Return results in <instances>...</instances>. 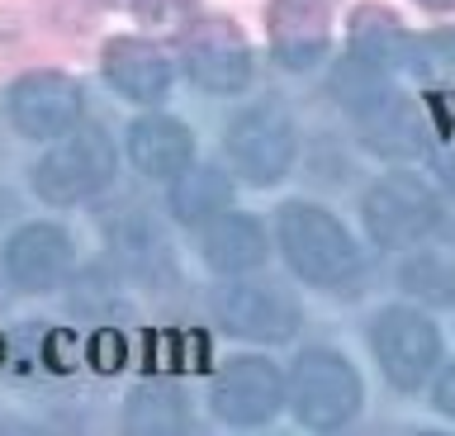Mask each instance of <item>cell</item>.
Segmentation results:
<instances>
[{"label": "cell", "instance_id": "11", "mask_svg": "<svg viewBox=\"0 0 455 436\" xmlns=\"http://www.w3.org/2000/svg\"><path fill=\"white\" fill-rule=\"evenodd\" d=\"M355 119H361L365 147L379 152V157H389V162H412L427 152V143H432V129H427L418 100H408V95L389 91L379 105H370L365 115H355Z\"/></svg>", "mask_w": 455, "mask_h": 436}, {"label": "cell", "instance_id": "3", "mask_svg": "<svg viewBox=\"0 0 455 436\" xmlns=\"http://www.w3.org/2000/svg\"><path fill=\"white\" fill-rule=\"evenodd\" d=\"M361 375L347 356L327 346H308L304 356L294 361L290 370V403H294V417L304 427H318V432H332V427H347V422L361 413Z\"/></svg>", "mask_w": 455, "mask_h": 436}, {"label": "cell", "instance_id": "19", "mask_svg": "<svg viewBox=\"0 0 455 436\" xmlns=\"http://www.w3.org/2000/svg\"><path fill=\"white\" fill-rule=\"evenodd\" d=\"M403 285L422 299H436V304H451L455 299V271L436 257H418L403 266Z\"/></svg>", "mask_w": 455, "mask_h": 436}, {"label": "cell", "instance_id": "1", "mask_svg": "<svg viewBox=\"0 0 455 436\" xmlns=\"http://www.w3.org/2000/svg\"><path fill=\"white\" fill-rule=\"evenodd\" d=\"M275 237H280V251H284V261H290V271L304 280V285L351 294L355 275H361V251H355L351 233L341 228L327 209L290 200L275 218Z\"/></svg>", "mask_w": 455, "mask_h": 436}, {"label": "cell", "instance_id": "18", "mask_svg": "<svg viewBox=\"0 0 455 436\" xmlns=\"http://www.w3.org/2000/svg\"><path fill=\"white\" fill-rule=\"evenodd\" d=\"M332 95L351 115H365L370 105H379L389 95V67H379L375 58L351 48L347 62H337V76H332Z\"/></svg>", "mask_w": 455, "mask_h": 436}, {"label": "cell", "instance_id": "2", "mask_svg": "<svg viewBox=\"0 0 455 436\" xmlns=\"http://www.w3.org/2000/svg\"><path fill=\"white\" fill-rule=\"evenodd\" d=\"M223 152L242 180L275 186V180L290 176V166L299 157V123L280 100H256L228 119Z\"/></svg>", "mask_w": 455, "mask_h": 436}, {"label": "cell", "instance_id": "16", "mask_svg": "<svg viewBox=\"0 0 455 436\" xmlns=\"http://www.w3.org/2000/svg\"><path fill=\"white\" fill-rule=\"evenodd\" d=\"M128 427L138 432H185L190 427V408L185 393L171 379H148L128 393Z\"/></svg>", "mask_w": 455, "mask_h": 436}, {"label": "cell", "instance_id": "9", "mask_svg": "<svg viewBox=\"0 0 455 436\" xmlns=\"http://www.w3.org/2000/svg\"><path fill=\"white\" fill-rule=\"evenodd\" d=\"M71 261H76L71 257V237L57 223H28L0 251V266H5L10 285L28 289V294L57 289L71 275Z\"/></svg>", "mask_w": 455, "mask_h": 436}, {"label": "cell", "instance_id": "20", "mask_svg": "<svg viewBox=\"0 0 455 436\" xmlns=\"http://www.w3.org/2000/svg\"><path fill=\"white\" fill-rule=\"evenodd\" d=\"M432 403H436V408H441V413H446V417H455V365H446V370L436 375Z\"/></svg>", "mask_w": 455, "mask_h": 436}, {"label": "cell", "instance_id": "10", "mask_svg": "<svg viewBox=\"0 0 455 436\" xmlns=\"http://www.w3.org/2000/svg\"><path fill=\"white\" fill-rule=\"evenodd\" d=\"M213 313L228 332L251 342H290L299 332V304L270 285H228L213 299Z\"/></svg>", "mask_w": 455, "mask_h": 436}, {"label": "cell", "instance_id": "7", "mask_svg": "<svg viewBox=\"0 0 455 436\" xmlns=\"http://www.w3.org/2000/svg\"><path fill=\"white\" fill-rule=\"evenodd\" d=\"M284 393H290V379H284L266 356H242V361H228L219 375H213V389H209V403L213 413L233 427H261L280 413Z\"/></svg>", "mask_w": 455, "mask_h": 436}, {"label": "cell", "instance_id": "17", "mask_svg": "<svg viewBox=\"0 0 455 436\" xmlns=\"http://www.w3.org/2000/svg\"><path fill=\"white\" fill-rule=\"evenodd\" d=\"M185 76L195 86H204L213 95H237L242 86L251 81V62L242 48H228V44H199L185 52Z\"/></svg>", "mask_w": 455, "mask_h": 436}, {"label": "cell", "instance_id": "14", "mask_svg": "<svg viewBox=\"0 0 455 436\" xmlns=\"http://www.w3.org/2000/svg\"><path fill=\"white\" fill-rule=\"evenodd\" d=\"M105 76L124 100H138V105H156V100H166V91H171L166 58L156 48L138 44V38H114L105 48Z\"/></svg>", "mask_w": 455, "mask_h": 436}, {"label": "cell", "instance_id": "12", "mask_svg": "<svg viewBox=\"0 0 455 436\" xmlns=\"http://www.w3.org/2000/svg\"><path fill=\"white\" fill-rule=\"evenodd\" d=\"M128 162L148 180H176L195 162V133L171 115H142L128 129Z\"/></svg>", "mask_w": 455, "mask_h": 436}, {"label": "cell", "instance_id": "6", "mask_svg": "<svg viewBox=\"0 0 455 436\" xmlns=\"http://www.w3.org/2000/svg\"><path fill=\"white\" fill-rule=\"evenodd\" d=\"M436 223L441 204L418 176H389L365 194V228L379 247H418Z\"/></svg>", "mask_w": 455, "mask_h": 436}, {"label": "cell", "instance_id": "15", "mask_svg": "<svg viewBox=\"0 0 455 436\" xmlns=\"http://www.w3.org/2000/svg\"><path fill=\"white\" fill-rule=\"evenodd\" d=\"M228 204H233V186H228V176L219 166L180 171L176 186H171V214L180 223H209V218H219Z\"/></svg>", "mask_w": 455, "mask_h": 436}, {"label": "cell", "instance_id": "5", "mask_svg": "<svg viewBox=\"0 0 455 436\" xmlns=\"http://www.w3.org/2000/svg\"><path fill=\"white\" fill-rule=\"evenodd\" d=\"M370 351H375L384 379L394 389H422L441 365V332L432 328V318L418 308H379L370 322Z\"/></svg>", "mask_w": 455, "mask_h": 436}, {"label": "cell", "instance_id": "13", "mask_svg": "<svg viewBox=\"0 0 455 436\" xmlns=\"http://www.w3.org/2000/svg\"><path fill=\"white\" fill-rule=\"evenodd\" d=\"M199 257L213 275H247L256 266H266V228L251 214H233L223 209L219 218L204 223L199 233Z\"/></svg>", "mask_w": 455, "mask_h": 436}, {"label": "cell", "instance_id": "4", "mask_svg": "<svg viewBox=\"0 0 455 436\" xmlns=\"http://www.w3.org/2000/svg\"><path fill=\"white\" fill-rule=\"evenodd\" d=\"M114 180V147L100 129H67L34 166V190L48 204L91 200Z\"/></svg>", "mask_w": 455, "mask_h": 436}, {"label": "cell", "instance_id": "21", "mask_svg": "<svg viewBox=\"0 0 455 436\" xmlns=\"http://www.w3.org/2000/svg\"><path fill=\"white\" fill-rule=\"evenodd\" d=\"M427 52H432V62H441V67L455 76V38H432V44H427Z\"/></svg>", "mask_w": 455, "mask_h": 436}, {"label": "cell", "instance_id": "22", "mask_svg": "<svg viewBox=\"0 0 455 436\" xmlns=\"http://www.w3.org/2000/svg\"><path fill=\"white\" fill-rule=\"evenodd\" d=\"M422 5H432V10H451L455 0H422Z\"/></svg>", "mask_w": 455, "mask_h": 436}, {"label": "cell", "instance_id": "8", "mask_svg": "<svg viewBox=\"0 0 455 436\" xmlns=\"http://www.w3.org/2000/svg\"><path fill=\"white\" fill-rule=\"evenodd\" d=\"M5 115H10L20 138L52 143V138H62L71 123L81 119V86L62 72H34V76H24L10 86Z\"/></svg>", "mask_w": 455, "mask_h": 436}]
</instances>
